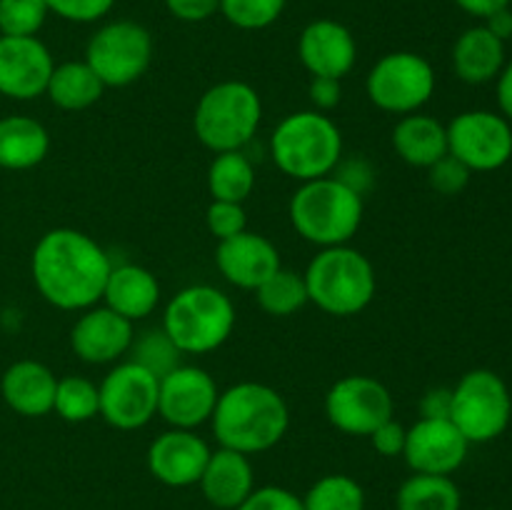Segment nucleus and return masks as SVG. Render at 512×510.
I'll return each mask as SVG.
<instances>
[{"instance_id": "obj_46", "label": "nucleus", "mask_w": 512, "mask_h": 510, "mask_svg": "<svg viewBox=\"0 0 512 510\" xmlns=\"http://www.w3.org/2000/svg\"><path fill=\"white\" fill-rule=\"evenodd\" d=\"M483 25L490 30V33L495 35V38H500L503 43H508V40L512 38V10H510V5H508V8L495 10L493 15H488Z\"/></svg>"}, {"instance_id": "obj_26", "label": "nucleus", "mask_w": 512, "mask_h": 510, "mask_svg": "<svg viewBox=\"0 0 512 510\" xmlns=\"http://www.w3.org/2000/svg\"><path fill=\"white\" fill-rule=\"evenodd\" d=\"M50 150V133L30 115L0 118V168L30 170L45 160Z\"/></svg>"}, {"instance_id": "obj_1", "label": "nucleus", "mask_w": 512, "mask_h": 510, "mask_svg": "<svg viewBox=\"0 0 512 510\" xmlns=\"http://www.w3.org/2000/svg\"><path fill=\"white\" fill-rule=\"evenodd\" d=\"M30 270L35 288L50 305L88 310L103 300L113 263L83 230L55 228L35 243Z\"/></svg>"}, {"instance_id": "obj_6", "label": "nucleus", "mask_w": 512, "mask_h": 510, "mask_svg": "<svg viewBox=\"0 0 512 510\" xmlns=\"http://www.w3.org/2000/svg\"><path fill=\"white\" fill-rule=\"evenodd\" d=\"M233 328V300L213 285H188L165 305L163 330L180 353H213L233 335Z\"/></svg>"}, {"instance_id": "obj_32", "label": "nucleus", "mask_w": 512, "mask_h": 510, "mask_svg": "<svg viewBox=\"0 0 512 510\" xmlns=\"http://www.w3.org/2000/svg\"><path fill=\"white\" fill-rule=\"evenodd\" d=\"M305 510H365V490L343 473L323 475L310 485L303 498Z\"/></svg>"}, {"instance_id": "obj_27", "label": "nucleus", "mask_w": 512, "mask_h": 510, "mask_svg": "<svg viewBox=\"0 0 512 510\" xmlns=\"http://www.w3.org/2000/svg\"><path fill=\"white\" fill-rule=\"evenodd\" d=\"M103 80L85 60H68L53 68L45 95L60 110H85L103 98Z\"/></svg>"}, {"instance_id": "obj_11", "label": "nucleus", "mask_w": 512, "mask_h": 510, "mask_svg": "<svg viewBox=\"0 0 512 510\" xmlns=\"http://www.w3.org/2000/svg\"><path fill=\"white\" fill-rule=\"evenodd\" d=\"M448 153L470 173H490L512 158V123L493 110H465L448 125Z\"/></svg>"}, {"instance_id": "obj_29", "label": "nucleus", "mask_w": 512, "mask_h": 510, "mask_svg": "<svg viewBox=\"0 0 512 510\" xmlns=\"http://www.w3.org/2000/svg\"><path fill=\"white\" fill-rule=\"evenodd\" d=\"M255 188V168L243 150L215 153L208 168V190L213 200L245 203Z\"/></svg>"}, {"instance_id": "obj_44", "label": "nucleus", "mask_w": 512, "mask_h": 510, "mask_svg": "<svg viewBox=\"0 0 512 510\" xmlns=\"http://www.w3.org/2000/svg\"><path fill=\"white\" fill-rule=\"evenodd\" d=\"M370 175H373V173H370L368 165H365L363 160H353V163L343 165V168H340V173L335 175V178H340L343 183H348L350 188H355L358 193H365V188L370 185Z\"/></svg>"}, {"instance_id": "obj_3", "label": "nucleus", "mask_w": 512, "mask_h": 510, "mask_svg": "<svg viewBox=\"0 0 512 510\" xmlns=\"http://www.w3.org/2000/svg\"><path fill=\"white\" fill-rule=\"evenodd\" d=\"M363 193L335 175L300 183L290 200V223L295 233L318 248L348 245L363 223Z\"/></svg>"}, {"instance_id": "obj_8", "label": "nucleus", "mask_w": 512, "mask_h": 510, "mask_svg": "<svg viewBox=\"0 0 512 510\" xmlns=\"http://www.w3.org/2000/svg\"><path fill=\"white\" fill-rule=\"evenodd\" d=\"M450 390V420L470 445L490 443L508 430L512 423V395L495 370H470Z\"/></svg>"}, {"instance_id": "obj_21", "label": "nucleus", "mask_w": 512, "mask_h": 510, "mask_svg": "<svg viewBox=\"0 0 512 510\" xmlns=\"http://www.w3.org/2000/svg\"><path fill=\"white\" fill-rule=\"evenodd\" d=\"M198 485L213 508L235 510L255 490L250 455L230 448L213 450Z\"/></svg>"}, {"instance_id": "obj_18", "label": "nucleus", "mask_w": 512, "mask_h": 510, "mask_svg": "<svg viewBox=\"0 0 512 510\" xmlns=\"http://www.w3.org/2000/svg\"><path fill=\"white\" fill-rule=\"evenodd\" d=\"M210 453V445L195 430L170 428L150 443L148 470L163 485L188 488L200 480Z\"/></svg>"}, {"instance_id": "obj_25", "label": "nucleus", "mask_w": 512, "mask_h": 510, "mask_svg": "<svg viewBox=\"0 0 512 510\" xmlns=\"http://www.w3.org/2000/svg\"><path fill=\"white\" fill-rule=\"evenodd\" d=\"M393 148L413 168H425L448 155V125L425 113H410L395 123Z\"/></svg>"}, {"instance_id": "obj_20", "label": "nucleus", "mask_w": 512, "mask_h": 510, "mask_svg": "<svg viewBox=\"0 0 512 510\" xmlns=\"http://www.w3.org/2000/svg\"><path fill=\"white\" fill-rule=\"evenodd\" d=\"M215 265L230 285L243 290H258L275 270L283 268L275 243L250 230L220 240L215 250Z\"/></svg>"}, {"instance_id": "obj_36", "label": "nucleus", "mask_w": 512, "mask_h": 510, "mask_svg": "<svg viewBox=\"0 0 512 510\" xmlns=\"http://www.w3.org/2000/svg\"><path fill=\"white\" fill-rule=\"evenodd\" d=\"M205 225H208L210 235L220 240H228L233 235L248 230V215H245L243 203H228V200H213L205 210Z\"/></svg>"}, {"instance_id": "obj_15", "label": "nucleus", "mask_w": 512, "mask_h": 510, "mask_svg": "<svg viewBox=\"0 0 512 510\" xmlns=\"http://www.w3.org/2000/svg\"><path fill=\"white\" fill-rule=\"evenodd\" d=\"M55 60L38 35H0V95L33 100L45 95Z\"/></svg>"}, {"instance_id": "obj_22", "label": "nucleus", "mask_w": 512, "mask_h": 510, "mask_svg": "<svg viewBox=\"0 0 512 510\" xmlns=\"http://www.w3.org/2000/svg\"><path fill=\"white\" fill-rule=\"evenodd\" d=\"M58 378L48 365L38 360H18L10 365L0 380V393L13 413L25 418H43L53 413Z\"/></svg>"}, {"instance_id": "obj_47", "label": "nucleus", "mask_w": 512, "mask_h": 510, "mask_svg": "<svg viewBox=\"0 0 512 510\" xmlns=\"http://www.w3.org/2000/svg\"><path fill=\"white\" fill-rule=\"evenodd\" d=\"M455 3H458L460 10H465L468 15H473V18L485 20L488 15H493L495 10L508 8L510 0H455Z\"/></svg>"}, {"instance_id": "obj_13", "label": "nucleus", "mask_w": 512, "mask_h": 510, "mask_svg": "<svg viewBox=\"0 0 512 510\" xmlns=\"http://www.w3.org/2000/svg\"><path fill=\"white\" fill-rule=\"evenodd\" d=\"M330 425L348 435H370L395 415V400L380 380L370 375H345L325 395Z\"/></svg>"}, {"instance_id": "obj_43", "label": "nucleus", "mask_w": 512, "mask_h": 510, "mask_svg": "<svg viewBox=\"0 0 512 510\" xmlns=\"http://www.w3.org/2000/svg\"><path fill=\"white\" fill-rule=\"evenodd\" d=\"M450 398L453 390L450 388H435L420 403V413L423 418H450Z\"/></svg>"}, {"instance_id": "obj_35", "label": "nucleus", "mask_w": 512, "mask_h": 510, "mask_svg": "<svg viewBox=\"0 0 512 510\" xmlns=\"http://www.w3.org/2000/svg\"><path fill=\"white\" fill-rule=\"evenodd\" d=\"M48 13L45 0H0V35H38Z\"/></svg>"}, {"instance_id": "obj_9", "label": "nucleus", "mask_w": 512, "mask_h": 510, "mask_svg": "<svg viewBox=\"0 0 512 510\" xmlns=\"http://www.w3.org/2000/svg\"><path fill=\"white\" fill-rule=\"evenodd\" d=\"M435 70L423 55L395 50L383 55L365 78V93L375 108L393 115L418 113L435 95Z\"/></svg>"}, {"instance_id": "obj_2", "label": "nucleus", "mask_w": 512, "mask_h": 510, "mask_svg": "<svg viewBox=\"0 0 512 510\" xmlns=\"http://www.w3.org/2000/svg\"><path fill=\"white\" fill-rule=\"evenodd\" d=\"M210 425L220 448L258 455L285 438L290 410L278 390L248 380L230 385L218 395Z\"/></svg>"}, {"instance_id": "obj_38", "label": "nucleus", "mask_w": 512, "mask_h": 510, "mask_svg": "<svg viewBox=\"0 0 512 510\" xmlns=\"http://www.w3.org/2000/svg\"><path fill=\"white\" fill-rule=\"evenodd\" d=\"M50 13L70 23H95L113 10L115 0H45Z\"/></svg>"}, {"instance_id": "obj_45", "label": "nucleus", "mask_w": 512, "mask_h": 510, "mask_svg": "<svg viewBox=\"0 0 512 510\" xmlns=\"http://www.w3.org/2000/svg\"><path fill=\"white\" fill-rule=\"evenodd\" d=\"M498 105L500 115H505L512 123V60L505 63V68L498 75Z\"/></svg>"}, {"instance_id": "obj_40", "label": "nucleus", "mask_w": 512, "mask_h": 510, "mask_svg": "<svg viewBox=\"0 0 512 510\" xmlns=\"http://www.w3.org/2000/svg\"><path fill=\"white\" fill-rule=\"evenodd\" d=\"M405 433H408V428H403L398 420L390 418V420H385L380 428H375L368 438H370V443H373L375 453H380L383 458H395V455H403Z\"/></svg>"}, {"instance_id": "obj_31", "label": "nucleus", "mask_w": 512, "mask_h": 510, "mask_svg": "<svg viewBox=\"0 0 512 510\" xmlns=\"http://www.w3.org/2000/svg\"><path fill=\"white\" fill-rule=\"evenodd\" d=\"M53 410L65 423H88L100 415V390L83 375H65L55 388Z\"/></svg>"}, {"instance_id": "obj_14", "label": "nucleus", "mask_w": 512, "mask_h": 510, "mask_svg": "<svg viewBox=\"0 0 512 510\" xmlns=\"http://www.w3.org/2000/svg\"><path fill=\"white\" fill-rule=\"evenodd\" d=\"M218 385L208 370L198 365H178L160 378L158 415L170 428L195 430L213 418Z\"/></svg>"}, {"instance_id": "obj_19", "label": "nucleus", "mask_w": 512, "mask_h": 510, "mask_svg": "<svg viewBox=\"0 0 512 510\" xmlns=\"http://www.w3.org/2000/svg\"><path fill=\"white\" fill-rule=\"evenodd\" d=\"M300 63L313 78L343 80L353 70L358 45L343 23L330 18L313 20L303 28L298 40Z\"/></svg>"}, {"instance_id": "obj_12", "label": "nucleus", "mask_w": 512, "mask_h": 510, "mask_svg": "<svg viewBox=\"0 0 512 510\" xmlns=\"http://www.w3.org/2000/svg\"><path fill=\"white\" fill-rule=\"evenodd\" d=\"M100 418L118 430H138L158 415L160 380L128 360L110 370L98 385Z\"/></svg>"}, {"instance_id": "obj_16", "label": "nucleus", "mask_w": 512, "mask_h": 510, "mask_svg": "<svg viewBox=\"0 0 512 510\" xmlns=\"http://www.w3.org/2000/svg\"><path fill=\"white\" fill-rule=\"evenodd\" d=\"M470 443L450 418H420L405 433L403 458L413 473L453 475L468 458Z\"/></svg>"}, {"instance_id": "obj_30", "label": "nucleus", "mask_w": 512, "mask_h": 510, "mask_svg": "<svg viewBox=\"0 0 512 510\" xmlns=\"http://www.w3.org/2000/svg\"><path fill=\"white\" fill-rule=\"evenodd\" d=\"M258 305L273 318H288L303 310L310 303L308 285H305L303 273L280 268L255 290Z\"/></svg>"}, {"instance_id": "obj_33", "label": "nucleus", "mask_w": 512, "mask_h": 510, "mask_svg": "<svg viewBox=\"0 0 512 510\" xmlns=\"http://www.w3.org/2000/svg\"><path fill=\"white\" fill-rule=\"evenodd\" d=\"M130 353H133V363H138L140 368H145L148 373H153L155 378H163L170 370L180 365V350L175 348L173 340L165 335V330H145V333L135 335L133 345H130Z\"/></svg>"}, {"instance_id": "obj_34", "label": "nucleus", "mask_w": 512, "mask_h": 510, "mask_svg": "<svg viewBox=\"0 0 512 510\" xmlns=\"http://www.w3.org/2000/svg\"><path fill=\"white\" fill-rule=\"evenodd\" d=\"M288 0H220V13L240 30H263L283 15Z\"/></svg>"}, {"instance_id": "obj_42", "label": "nucleus", "mask_w": 512, "mask_h": 510, "mask_svg": "<svg viewBox=\"0 0 512 510\" xmlns=\"http://www.w3.org/2000/svg\"><path fill=\"white\" fill-rule=\"evenodd\" d=\"M308 95L310 103L315 105V110L328 113V110L340 105V100H343V88H340V80L335 78H313L310 80Z\"/></svg>"}, {"instance_id": "obj_24", "label": "nucleus", "mask_w": 512, "mask_h": 510, "mask_svg": "<svg viewBox=\"0 0 512 510\" xmlns=\"http://www.w3.org/2000/svg\"><path fill=\"white\" fill-rule=\"evenodd\" d=\"M505 43L485 25L463 30L453 45V70L463 83L485 85L498 80L505 68Z\"/></svg>"}, {"instance_id": "obj_39", "label": "nucleus", "mask_w": 512, "mask_h": 510, "mask_svg": "<svg viewBox=\"0 0 512 510\" xmlns=\"http://www.w3.org/2000/svg\"><path fill=\"white\" fill-rule=\"evenodd\" d=\"M235 510H305L303 498L293 493L288 488H280V485H263V488H255L248 498L243 500V505H238Z\"/></svg>"}, {"instance_id": "obj_10", "label": "nucleus", "mask_w": 512, "mask_h": 510, "mask_svg": "<svg viewBox=\"0 0 512 510\" xmlns=\"http://www.w3.org/2000/svg\"><path fill=\"white\" fill-rule=\"evenodd\" d=\"M153 60V35L135 20H113L95 30L85 48V63L105 88H125L145 75Z\"/></svg>"}, {"instance_id": "obj_37", "label": "nucleus", "mask_w": 512, "mask_h": 510, "mask_svg": "<svg viewBox=\"0 0 512 510\" xmlns=\"http://www.w3.org/2000/svg\"><path fill=\"white\" fill-rule=\"evenodd\" d=\"M470 170L460 163L453 155H445L438 163H433L428 168V180L433 185V190H438L440 195H458L468 188L470 183Z\"/></svg>"}, {"instance_id": "obj_7", "label": "nucleus", "mask_w": 512, "mask_h": 510, "mask_svg": "<svg viewBox=\"0 0 512 510\" xmlns=\"http://www.w3.org/2000/svg\"><path fill=\"white\" fill-rule=\"evenodd\" d=\"M263 120V103L253 85L223 80L200 95L193 128L200 143L213 153L243 150L255 138Z\"/></svg>"}, {"instance_id": "obj_17", "label": "nucleus", "mask_w": 512, "mask_h": 510, "mask_svg": "<svg viewBox=\"0 0 512 510\" xmlns=\"http://www.w3.org/2000/svg\"><path fill=\"white\" fill-rule=\"evenodd\" d=\"M135 340L133 323L108 305H93L83 310L70 330V348L83 363L108 365L130 353Z\"/></svg>"}, {"instance_id": "obj_23", "label": "nucleus", "mask_w": 512, "mask_h": 510, "mask_svg": "<svg viewBox=\"0 0 512 510\" xmlns=\"http://www.w3.org/2000/svg\"><path fill=\"white\" fill-rule=\"evenodd\" d=\"M103 303L130 323L148 318L160 303L158 278L143 265H113L103 290Z\"/></svg>"}, {"instance_id": "obj_41", "label": "nucleus", "mask_w": 512, "mask_h": 510, "mask_svg": "<svg viewBox=\"0 0 512 510\" xmlns=\"http://www.w3.org/2000/svg\"><path fill=\"white\" fill-rule=\"evenodd\" d=\"M165 8L183 23H203L220 10V0H165Z\"/></svg>"}, {"instance_id": "obj_48", "label": "nucleus", "mask_w": 512, "mask_h": 510, "mask_svg": "<svg viewBox=\"0 0 512 510\" xmlns=\"http://www.w3.org/2000/svg\"><path fill=\"white\" fill-rule=\"evenodd\" d=\"M490 510H498V508H490Z\"/></svg>"}, {"instance_id": "obj_4", "label": "nucleus", "mask_w": 512, "mask_h": 510, "mask_svg": "<svg viewBox=\"0 0 512 510\" xmlns=\"http://www.w3.org/2000/svg\"><path fill=\"white\" fill-rule=\"evenodd\" d=\"M270 155L288 178L308 180L333 175L343 158V133L320 110L285 115L270 138Z\"/></svg>"}, {"instance_id": "obj_28", "label": "nucleus", "mask_w": 512, "mask_h": 510, "mask_svg": "<svg viewBox=\"0 0 512 510\" xmlns=\"http://www.w3.org/2000/svg\"><path fill=\"white\" fill-rule=\"evenodd\" d=\"M398 510H460L463 495L450 475L413 473L395 495Z\"/></svg>"}, {"instance_id": "obj_5", "label": "nucleus", "mask_w": 512, "mask_h": 510, "mask_svg": "<svg viewBox=\"0 0 512 510\" xmlns=\"http://www.w3.org/2000/svg\"><path fill=\"white\" fill-rule=\"evenodd\" d=\"M303 278L310 303L335 318L363 313L373 303L378 288L373 263L350 245L320 248V253L308 263Z\"/></svg>"}]
</instances>
